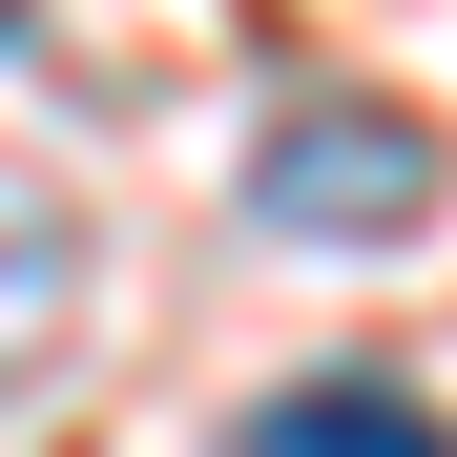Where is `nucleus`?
<instances>
[{
	"label": "nucleus",
	"mask_w": 457,
	"mask_h": 457,
	"mask_svg": "<svg viewBox=\"0 0 457 457\" xmlns=\"http://www.w3.org/2000/svg\"><path fill=\"white\" fill-rule=\"evenodd\" d=\"M416 208H436V125L416 104H291L250 145V228H291V250H395Z\"/></svg>",
	"instance_id": "obj_1"
},
{
	"label": "nucleus",
	"mask_w": 457,
	"mask_h": 457,
	"mask_svg": "<svg viewBox=\"0 0 457 457\" xmlns=\"http://www.w3.org/2000/svg\"><path fill=\"white\" fill-rule=\"evenodd\" d=\"M228 457H436V395L416 374H291L228 416Z\"/></svg>",
	"instance_id": "obj_2"
},
{
	"label": "nucleus",
	"mask_w": 457,
	"mask_h": 457,
	"mask_svg": "<svg viewBox=\"0 0 457 457\" xmlns=\"http://www.w3.org/2000/svg\"><path fill=\"white\" fill-rule=\"evenodd\" d=\"M62 312H84V208L0 145V374H42V353H62Z\"/></svg>",
	"instance_id": "obj_3"
},
{
	"label": "nucleus",
	"mask_w": 457,
	"mask_h": 457,
	"mask_svg": "<svg viewBox=\"0 0 457 457\" xmlns=\"http://www.w3.org/2000/svg\"><path fill=\"white\" fill-rule=\"evenodd\" d=\"M0 42H21V0H0Z\"/></svg>",
	"instance_id": "obj_4"
}]
</instances>
